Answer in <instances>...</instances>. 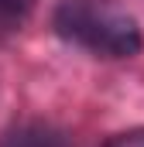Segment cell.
Returning a JSON list of instances; mask_svg holds the SVG:
<instances>
[{"mask_svg":"<svg viewBox=\"0 0 144 147\" xmlns=\"http://www.w3.org/2000/svg\"><path fill=\"white\" fill-rule=\"evenodd\" d=\"M58 34L107 58H127L141 48V31L110 0H65L55 10Z\"/></svg>","mask_w":144,"mask_h":147,"instance_id":"6da1fadb","label":"cell"},{"mask_svg":"<svg viewBox=\"0 0 144 147\" xmlns=\"http://www.w3.org/2000/svg\"><path fill=\"white\" fill-rule=\"evenodd\" d=\"M0 147H69V137L62 130L48 127V123L28 120V123H17V127L3 130Z\"/></svg>","mask_w":144,"mask_h":147,"instance_id":"7a4b0ae2","label":"cell"},{"mask_svg":"<svg viewBox=\"0 0 144 147\" xmlns=\"http://www.w3.org/2000/svg\"><path fill=\"white\" fill-rule=\"evenodd\" d=\"M28 10H31V0H0V34L21 28Z\"/></svg>","mask_w":144,"mask_h":147,"instance_id":"3957f363","label":"cell"},{"mask_svg":"<svg viewBox=\"0 0 144 147\" xmlns=\"http://www.w3.org/2000/svg\"><path fill=\"white\" fill-rule=\"evenodd\" d=\"M107 147H144V127H134V130H124V134L110 137Z\"/></svg>","mask_w":144,"mask_h":147,"instance_id":"277c9868","label":"cell"}]
</instances>
